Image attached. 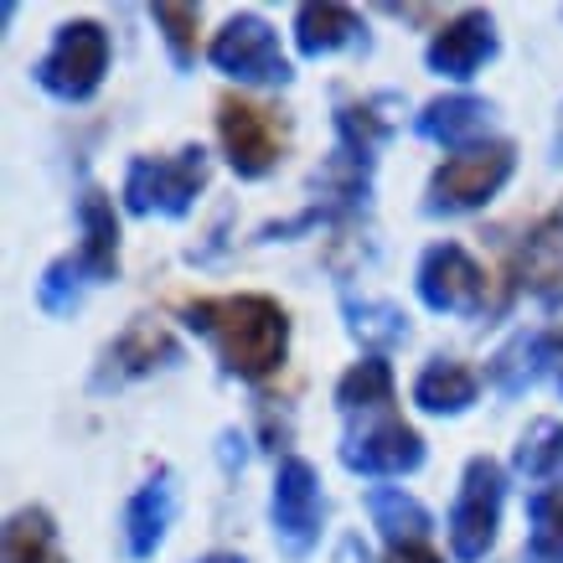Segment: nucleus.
I'll use <instances>...</instances> for the list:
<instances>
[{"mask_svg": "<svg viewBox=\"0 0 563 563\" xmlns=\"http://www.w3.org/2000/svg\"><path fill=\"white\" fill-rule=\"evenodd\" d=\"M191 325L218 342L228 373L239 377H269L285 362L290 346V316L269 295H222V300H191Z\"/></svg>", "mask_w": 563, "mask_h": 563, "instance_id": "1", "label": "nucleus"}, {"mask_svg": "<svg viewBox=\"0 0 563 563\" xmlns=\"http://www.w3.org/2000/svg\"><path fill=\"white\" fill-rule=\"evenodd\" d=\"M274 532L285 553H310V543L321 538V486L306 461H279L274 476Z\"/></svg>", "mask_w": 563, "mask_h": 563, "instance_id": "8", "label": "nucleus"}, {"mask_svg": "<svg viewBox=\"0 0 563 563\" xmlns=\"http://www.w3.org/2000/svg\"><path fill=\"white\" fill-rule=\"evenodd\" d=\"M413 398L429 413H461L465 404H476V373L461 362H429L413 383Z\"/></svg>", "mask_w": 563, "mask_h": 563, "instance_id": "17", "label": "nucleus"}, {"mask_svg": "<svg viewBox=\"0 0 563 563\" xmlns=\"http://www.w3.org/2000/svg\"><path fill=\"white\" fill-rule=\"evenodd\" d=\"M78 274H84V264H78V258H57V264L42 274L36 295H42V306H47L52 316H63V310L78 306Z\"/></svg>", "mask_w": 563, "mask_h": 563, "instance_id": "25", "label": "nucleus"}, {"mask_svg": "<svg viewBox=\"0 0 563 563\" xmlns=\"http://www.w3.org/2000/svg\"><path fill=\"white\" fill-rule=\"evenodd\" d=\"M419 295L429 310H481L486 306V269L461 243H434L419 264Z\"/></svg>", "mask_w": 563, "mask_h": 563, "instance_id": "9", "label": "nucleus"}, {"mask_svg": "<svg viewBox=\"0 0 563 563\" xmlns=\"http://www.w3.org/2000/svg\"><path fill=\"white\" fill-rule=\"evenodd\" d=\"M517 166V151L507 140H481L471 151H455L434 172V207H450V212H465V207L492 202L496 191L507 187V176Z\"/></svg>", "mask_w": 563, "mask_h": 563, "instance_id": "5", "label": "nucleus"}, {"mask_svg": "<svg viewBox=\"0 0 563 563\" xmlns=\"http://www.w3.org/2000/svg\"><path fill=\"white\" fill-rule=\"evenodd\" d=\"M336 404H342L346 413H357V409L388 413V404H393V373H388V362H383V357L357 362V367H352V373L336 383Z\"/></svg>", "mask_w": 563, "mask_h": 563, "instance_id": "20", "label": "nucleus"}, {"mask_svg": "<svg viewBox=\"0 0 563 563\" xmlns=\"http://www.w3.org/2000/svg\"><path fill=\"white\" fill-rule=\"evenodd\" d=\"M388 563H440V553L429 543H398L388 548Z\"/></svg>", "mask_w": 563, "mask_h": 563, "instance_id": "26", "label": "nucleus"}, {"mask_svg": "<svg viewBox=\"0 0 563 563\" xmlns=\"http://www.w3.org/2000/svg\"><path fill=\"white\" fill-rule=\"evenodd\" d=\"M553 346H559V357L553 362H559V388H563V336H553Z\"/></svg>", "mask_w": 563, "mask_h": 563, "instance_id": "28", "label": "nucleus"}, {"mask_svg": "<svg viewBox=\"0 0 563 563\" xmlns=\"http://www.w3.org/2000/svg\"><path fill=\"white\" fill-rule=\"evenodd\" d=\"M367 512H373V528L388 538V548L429 543V512L404 486H373V492H367Z\"/></svg>", "mask_w": 563, "mask_h": 563, "instance_id": "15", "label": "nucleus"}, {"mask_svg": "<svg viewBox=\"0 0 563 563\" xmlns=\"http://www.w3.org/2000/svg\"><path fill=\"white\" fill-rule=\"evenodd\" d=\"M532 563H563V492L532 501Z\"/></svg>", "mask_w": 563, "mask_h": 563, "instance_id": "23", "label": "nucleus"}, {"mask_svg": "<svg viewBox=\"0 0 563 563\" xmlns=\"http://www.w3.org/2000/svg\"><path fill=\"white\" fill-rule=\"evenodd\" d=\"M357 36V16L346 11V5H300V16H295V42L306 57H321L331 47H346Z\"/></svg>", "mask_w": 563, "mask_h": 563, "instance_id": "19", "label": "nucleus"}, {"mask_svg": "<svg viewBox=\"0 0 563 563\" xmlns=\"http://www.w3.org/2000/svg\"><path fill=\"white\" fill-rule=\"evenodd\" d=\"M202 181H207V155L197 145L181 155H166V161L140 155L130 176H124V202H130V212H172V218H181L191 197L202 191Z\"/></svg>", "mask_w": 563, "mask_h": 563, "instance_id": "6", "label": "nucleus"}, {"mask_svg": "<svg viewBox=\"0 0 563 563\" xmlns=\"http://www.w3.org/2000/svg\"><path fill=\"white\" fill-rule=\"evenodd\" d=\"M522 279H528V290L548 295V300L563 295V212L532 228L528 249H522Z\"/></svg>", "mask_w": 563, "mask_h": 563, "instance_id": "16", "label": "nucleus"}, {"mask_svg": "<svg viewBox=\"0 0 563 563\" xmlns=\"http://www.w3.org/2000/svg\"><path fill=\"white\" fill-rule=\"evenodd\" d=\"M342 461L352 471H362V476H404V471H413L424 461V440L398 413H383L373 429H362V434L346 440Z\"/></svg>", "mask_w": 563, "mask_h": 563, "instance_id": "10", "label": "nucleus"}, {"mask_svg": "<svg viewBox=\"0 0 563 563\" xmlns=\"http://www.w3.org/2000/svg\"><path fill=\"white\" fill-rule=\"evenodd\" d=\"M496 52V32L486 11H465L450 26H440V36L429 42V68L444 78H471V73Z\"/></svg>", "mask_w": 563, "mask_h": 563, "instance_id": "11", "label": "nucleus"}, {"mask_svg": "<svg viewBox=\"0 0 563 563\" xmlns=\"http://www.w3.org/2000/svg\"><path fill=\"white\" fill-rule=\"evenodd\" d=\"M218 135L228 145V161L239 176H264L279 166L285 155V140H290V124L279 120L274 109L264 103H249V99H228L218 103Z\"/></svg>", "mask_w": 563, "mask_h": 563, "instance_id": "4", "label": "nucleus"}, {"mask_svg": "<svg viewBox=\"0 0 563 563\" xmlns=\"http://www.w3.org/2000/svg\"><path fill=\"white\" fill-rule=\"evenodd\" d=\"M212 63L222 73H233L243 84H285L290 78V63L279 52V36L269 32V21L258 16H233L212 36Z\"/></svg>", "mask_w": 563, "mask_h": 563, "instance_id": "7", "label": "nucleus"}, {"mask_svg": "<svg viewBox=\"0 0 563 563\" xmlns=\"http://www.w3.org/2000/svg\"><path fill=\"white\" fill-rule=\"evenodd\" d=\"M486 124H492V109L471 93H455V99H434L419 114V135H429L434 145H450V151H471V145H481Z\"/></svg>", "mask_w": 563, "mask_h": 563, "instance_id": "13", "label": "nucleus"}, {"mask_svg": "<svg viewBox=\"0 0 563 563\" xmlns=\"http://www.w3.org/2000/svg\"><path fill=\"white\" fill-rule=\"evenodd\" d=\"M172 512H176V492L166 476H155L151 486H140L130 496V507H124V548H130V559H151L166 528H172Z\"/></svg>", "mask_w": 563, "mask_h": 563, "instance_id": "12", "label": "nucleus"}, {"mask_svg": "<svg viewBox=\"0 0 563 563\" xmlns=\"http://www.w3.org/2000/svg\"><path fill=\"white\" fill-rule=\"evenodd\" d=\"M109 68V32L99 21H73L57 32L52 52L36 63V84L57 99H88Z\"/></svg>", "mask_w": 563, "mask_h": 563, "instance_id": "3", "label": "nucleus"}, {"mask_svg": "<svg viewBox=\"0 0 563 563\" xmlns=\"http://www.w3.org/2000/svg\"><path fill=\"white\" fill-rule=\"evenodd\" d=\"M176 357V342L161 331V325H135L130 336H124L120 346H114V362H120V373H151V367H161V362Z\"/></svg>", "mask_w": 563, "mask_h": 563, "instance_id": "21", "label": "nucleus"}, {"mask_svg": "<svg viewBox=\"0 0 563 563\" xmlns=\"http://www.w3.org/2000/svg\"><path fill=\"white\" fill-rule=\"evenodd\" d=\"M517 465L532 481H563V424H538L517 450Z\"/></svg>", "mask_w": 563, "mask_h": 563, "instance_id": "22", "label": "nucleus"}, {"mask_svg": "<svg viewBox=\"0 0 563 563\" xmlns=\"http://www.w3.org/2000/svg\"><path fill=\"white\" fill-rule=\"evenodd\" d=\"M78 264L93 279H109L114 264H120V222H114V202L99 187L84 197V249H78Z\"/></svg>", "mask_w": 563, "mask_h": 563, "instance_id": "14", "label": "nucleus"}, {"mask_svg": "<svg viewBox=\"0 0 563 563\" xmlns=\"http://www.w3.org/2000/svg\"><path fill=\"white\" fill-rule=\"evenodd\" d=\"M5 563H68L57 548V528L42 507H26L5 522Z\"/></svg>", "mask_w": 563, "mask_h": 563, "instance_id": "18", "label": "nucleus"}, {"mask_svg": "<svg viewBox=\"0 0 563 563\" xmlns=\"http://www.w3.org/2000/svg\"><path fill=\"white\" fill-rule=\"evenodd\" d=\"M151 16H155V26L166 32V42H172V57L181 63V68H191V57H197V26H202V11H197V5H155Z\"/></svg>", "mask_w": 563, "mask_h": 563, "instance_id": "24", "label": "nucleus"}, {"mask_svg": "<svg viewBox=\"0 0 563 563\" xmlns=\"http://www.w3.org/2000/svg\"><path fill=\"white\" fill-rule=\"evenodd\" d=\"M202 563H243V559H239V553H207Z\"/></svg>", "mask_w": 563, "mask_h": 563, "instance_id": "27", "label": "nucleus"}, {"mask_svg": "<svg viewBox=\"0 0 563 563\" xmlns=\"http://www.w3.org/2000/svg\"><path fill=\"white\" fill-rule=\"evenodd\" d=\"M501 496H507V476L501 465L476 455L465 465L461 496H455V512H450V548L461 563L486 559V548L496 543V522H501Z\"/></svg>", "mask_w": 563, "mask_h": 563, "instance_id": "2", "label": "nucleus"}]
</instances>
